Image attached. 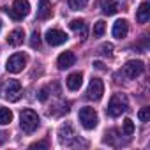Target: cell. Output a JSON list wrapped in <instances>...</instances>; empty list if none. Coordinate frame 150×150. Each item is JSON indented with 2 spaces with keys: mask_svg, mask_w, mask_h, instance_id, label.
I'll return each instance as SVG.
<instances>
[{
  "mask_svg": "<svg viewBox=\"0 0 150 150\" xmlns=\"http://www.w3.org/2000/svg\"><path fill=\"white\" fill-rule=\"evenodd\" d=\"M101 7H103V13L108 14V16H111V14H115L118 11V4L115 2V0H103Z\"/></svg>",
  "mask_w": 150,
  "mask_h": 150,
  "instance_id": "cell-16",
  "label": "cell"
},
{
  "mask_svg": "<svg viewBox=\"0 0 150 150\" xmlns=\"http://www.w3.org/2000/svg\"><path fill=\"white\" fill-rule=\"evenodd\" d=\"M13 122V111L9 108H0V125H7Z\"/></svg>",
  "mask_w": 150,
  "mask_h": 150,
  "instance_id": "cell-17",
  "label": "cell"
},
{
  "mask_svg": "<svg viewBox=\"0 0 150 150\" xmlns=\"http://www.w3.org/2000/svg\"><path fill=\"white\" fill-rule=\"evenodd\" d=\"M143 71H145V64L141 60H129L122 69V76L127 80H136L139 74H143Z\"/></svg>",
  "mask_w": 150,
  "mask_h": 150,
  "instance_id": "cell-5",
  "label": "cell"
},
{
  "mask_svg": "<svg viewBox=\"0 0 150 150\" xmlns=\"http://www.w3.org/2000/svg\"><path fill=\"white\" fill-rule=\"evenodd\" d=\"M44 39H46V42H48L50 46H60V44H64V42L69 39V35H67L65 32L58 30V28H50V30L46 32Z\"/></svg>",
  "mask_w": 150,
  "mask_h": 150,
  "instance_id": "cell-8",
  "label": "cell"
},
{
  "mask_svg": "<svg viewBox=\"0 0 150 150\" xmlns=\"http://www.w3.org/2000/svg\"><path fill=\"white\" fill-rule=\"evenodd\" d=\"M25 64H27V55H25V53H14V55H11V57L7 58L6 69H7L9 72L16 74V72H21V71H23Z\"/></svg>",
  "mask_w": 150,
  "mask_h": 150,
  "instance_id": "cell-7",
  "label": "cell"
},
{
  "mask_svg": "<svg viewBox=\"0 0 150 150\" xmlns=\"http://www.w3.org/2000/svg\"><path fill=\"white\" fill-rule=\"evenodd\" d=\"M78 118H80L81 125H83L87 131L94 129V127L97 125V122H99L96 110H94V108H90V106H85V108H81V110H80V115H78Z\"/></svg>",
  "mask_w": 150,
  "mask_h": 150,
  "instance_id": "cell-4",
  "label": "cell"
},
{
  "mask_svg": "<svg viewBox=\"0 0 150 150\" xmlns=\"http://www.w3.org/2000/svg\"><path fill=\"white\" fill-rule=\"evenodd\" d=\"M51 16V6L48 0H41L39 2V7H37V18L39 20H48Z\"/></svg>",
  "mask_w": 150,
  "mask_h": 150,
  "instance_id": "cell-15",
  "label": "cell"
},
{
  "mask_svg": "<svg viewBox=\"0 0 150 150\" xmlns=\"http://www.w3.org/2000/svg\"><path fill=\"white\" fill-rule=\"evenodd\" d=\"M7 139V132H4V131H0V145H2L4 141Z\"/></svg>",
  "mask_w": 150,
  "mask_h": 150,
  "instance_id": "cell-28",
  "label": "cell"
},
{
  "mask_svg": "<svg viewBox=\"0 0 150 150\" xmlns=\"http://www.w3.org/2000/svg\"><path fill=\"white\" fill-rule=\"evenodd\" d=\"M74 62H76V57H74L72 51H64V53H60L58 58H57V65H58L60 69H69V67L74 65Z\"/></svg>",
  "mask_w": 150,
  "mask_h": 150,
  "instance_id": "cell-10",
  "label": "cell"
},
{
  "mask_svg": "<svg viewBox=\"0 0 150 150\" xmlns=\"http://www.w3.org/2000/svg\"><path fill=\"white\" fill-rule=\"evenodd\" d=\"M20 125L23 129V132L32 134L37 127H39V117L34 110H23L20 115Z\"/></svg>",
  "mask_w": 150,
  "mask_h": 150,
  "instance_id": "cell-2",
  "label": "cell"
},
{
  "mask_svg": "<svg viewBox=\"0 0 150 150\" xmlns=\"http://www.w3.org/2000/svg\"><path fill=\"white\" fill-rule=\"evenodd\" d=\"M0 28H2V23H0Z\"/></svg>",
  "mask_w": 150,
  "mask_h": 150,
  "instance_id": "cell-30",
  "label": "cell"
},
{
  "mask_svg": "<svg viewBox=\"0 0 150 150\" xmlns=\"http://www.w3.org/2000/svg\"><path fill=\"white\" fill-rule=\"evenodd\" d=\"M23 37H25V32L21 28H14L7 35V42H9V46H20L23 42Z\"/></svg>",
  "mask_w": 150,
  "mask_h": 150,
  "instance_id": "cell-13",
  "label": "cell"
},
{
  "mask_svg": "<svg viewBox=\"0 0 150 150\" xmlns=\"http://www.w3.org/2000/svg\"><path fill=\"white\" fill-rule=\"evenodd\" d=\"M30 148H48V141H37V143H32Z\"/></svg>",
  "mask_w": 150,
  "mask_h": 150,
  "instance_id": "cell-26",
  "label": "cell"
},
{
  "mask_svg": "<svg viewBox=\"0 0 150 150\" xmlns=\"http://www.w3.org/2000/svg\"><path fill=\"white\" fill-rule=\"evenodd\" d=\"M2 96H4V99H7L11 103L18 101L21 96V83L18 80H9L2 88Z\"/></svg>",
  "mask_w": 150,
  "mask_h": 150,
  "instance_id": "cell-6",
  "label": "cell"
},
{
  "mask_svg": "<svg viewBox=\"0 0 150 150\" xmlns=\"http://www.w3.org/2000/svg\"><path fill=\"white\" fill-rule=\"evenodd\" d=\"M104 30H106V23H104L103 20H99V21L94 25V37H101V35L104 34Z\"/></svg>",
  "mask_w": 150,
  "mask_h": 150,
  "instance_id": "cell-21",
  "label": "cell"
},
{
  "mask_svg": "<svg viewBox=\"0 0 150 150\" xmlns=\"http://www.w3.org/2000/svg\"><path fill=\"white\" fill-rule=\"evenodd\" d=\"M113 37H117V39H124L125 35H127V32H129V25H127V21L125 20H117L115 23H113Z\"/></svg>",
  "mask_w": 150,
  "mask_h": 150,
  "instance_id": "cell-11",
  "label": "cell"
},
{
  "mask_svg": "<svg viewBox=\"0 0 150 150\" xmlns=\"http://www.w3.org/2000/svg\"><path fill=\"white\" fill-rule=\"evenodd\" d=\"M136 20H138L139 23H146V21L150 20V4H148V2H143V4L139 6V9H138V13H136Z\"/></svg>",
  "mask_w": 150,
  "mask_h": 150,
  "instance_id": "cell-14",
  "label": "cell"
},
{
  "mask_svg": "<svg viewBox=\"0 0 150 150\" xmlns=\"http://www.w3.org/2000/svg\"><path fill=\"white\" fill-rule=\"evenodd\" d=\"M132 132H134V124H132L131 118H125L124 120V134L125 136H131Z\"/></svg>",
  "mask_w": 150,
  "mask_h": 150,
  "instance_id": "cell-23",
  "label": "cell"
},
{
  "mask_svg": "<svg viewBox=\"0 0 150 150\" xmlns=\"http://www.w3.org/2000/svg\"><path fill=\"white\" fill-rule=\"evenodd\" d=\"M88 4V0H69V7L72 11H80Z\"/></svg>",
  "mask_w": 150,
  "mask_h": 150,
  "instance_id": "cell-20",
  "label": "cell"
},
{
  "mask_svg": "<svg viewBox=\"0 0 150 150\" xmlns=\"http://www.w3.org/2000/svg\"><path fill=\"white\" fill-rule=\"evenodd\" d=\"M111 51H113V46H111V44H103V46H101V53H103V55L111 57Z\"/></svg>",
  "mask_w": 150,
  "mask_h": 150,
  "instance_id": "cell-25",
  "label": "cell"
},
{
  "mask_svg": "<svg viewBox=\"0 0 150 150\" xmlns=\"http://www.w3.org/2000/svg\"><path fill=\"white\" fill-rule=\"evenodd\" d=\"M4 9L13 20H23L30 13V4L28 0H14L13 7H4Z\"/></svg>",
  "mask_w": 150,
  "mask_h": 150,
  "instance_id": "cell-3",
  "label": "cell"
},
{
  "mask_svg": "<svg viewBox=\"0 0 150 150\" xmlns=\"http://www.w3.org/2000/svg\"><path fill=\"white\" fill-rule=\"evenodd\" d=\"M58 134H60V141H62V143H64V139H65V138H72V136H74L72 127H71L69 124L62 125V127H60V131H58Z\"/></svg>",
  "mask_w": 150,
  "mask_h": 150,
  "instance_id": "cell-19",
  "label": "cell"
},
{
  "mask_svg": "<svg viewBox=\"0 0 150 150\" xmlns=\"http://www.w3.org/2000/svg\"><path fill=\"white\" fill-rule=\"evenodd\" d=\"M83 83V74L81 72H72L67 76V88L69 90H80Z\"/></svg>",
  "mask_w": 150,
  "mask_h": 150,
  "instance_id": "cell-12",
  "label": "cell"
},
{
  "mask_svg": "<svg viewBox=\"0 0 150 150\" xmlns=\"http://www.w3.org/2000/svg\"><path fill=\"white\" fill-rule=\"evenodd\" d=\"M138 118H139L141 122H148V118H150V108L139 110V111H138Z\"/></svg>",
  "mask_w": 150,
  "mask_h": 150,
  "instance_id": "cell-24",
  "label": "cell"
},
{
  "mask_svg": "<svg viewBox=\"0 0 150 150\" xmlns=\"http://www.w3.org/2000/svg\"><path fill=\"white\" fill-rule=\"evenodd\" d=\"M129 108V103H127V97L124 94H115L110 103H108V108H106V113L110 117H120L124 111H127Z\"/></svg>",
  "mask_w": 150,
  "mask_h": 150,
  "instance_id": "cell-1",
  "label": "cell"
},
{
  "mask_svg": "<svg viewBox=\"0 0 150 150\" xmlns=\"http://www.w3.org/2000/svg\"><path fill=\"white\" fill-rule=\"evenodd\" d=\"M37 97H39V101H42V103H44V101L48 99V88H41Z\"/></svg>",
  "mask_w": 150,
  "mask_h": 150,
  "instance_id": "cell-27",
  "label": "cell"
},
{
  "mask_svg": "<svg viewBox=\"0 0 150 150\" xmlns=\"http://www.w3.org/2000/svg\"><path fill=\"white\" fill-rule=\"evenodd\" d=\"M94 67H96V69H99V71H103V69H104L103 62H94Z\"/></svg>",
  "mask_w": 150,
  "mask_h": 150,
  "instance_id": "cell-29",
  "label": "cell"
},
{
  "mask_svg": "<svg viewBox=\"0 0 150 150\" xmlns=\"http://www.w3.org/2000/svg\"><path fill=\"white\" fill-rule=\"evenodd\" d=\"M69 27H71V30H74V32H81V34H85V30H87V23L83 21V20H72L71 23H69Z\"/></svg>",
  "mask_w": 150,
  "mask_h": 150,
  "instance_id": "cell-18",
  "label": "cell"
},
{
  "mask_svg": "<svg viewBox=\"0 0 150 150\" xmlns=\"http://www.w3.org/2000/svg\"><path fill=\"white\" fill-rule=\"evenodd\" d=\"M103 94H104V85H103V81H101L99 78H94V80L90 81V85H88L87 97L92 99V101H101Z\"/></svg>",
  "mask_w": 150,
  "mask_h": 150,
  "instance_id": "cell-9",
  "label": "cell"
},
{
  "mask_svg": "<svg viewBox=\"0 0 150 150\" xmlns=\"http://www.w3.org/2000/svg\"><path fill=\"white\" fill-rule=\"evenodd\" d=\"M41 46V35H39V32L35 30V32H32V35H30V48H39Z\"/></svg>",
  "mask_w": 150,
  "mask_h": 150,
  "instance_id": "cell-22",
  "label": "cell"
}]
</instances>
